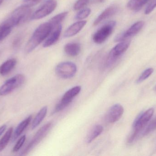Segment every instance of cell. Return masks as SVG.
Here are the masks:
<instances>
[{
	"mask_svg": "<svg viewBox=\"0 0 156 156\" xmlns=\"http://www.w3.org/2000/svg\"><path fill=\"white\" fill-rule=\"evenodd\" d=\"M12 27L4 22L0 25V41L4 39L11 33Z\"/></svg>",
	"mask_w": 156,
	"mask_h": 156,
	"instance_id": "cb8c5ba5",
	"label": "cell"
},
{
	"mask_svg": "<svg viewBox=\"0 0 156 156\" xmlns=\"http://www.w3.org/2000/svg\"><path fill=\"white\" fill-rule=\"evenodd\" d=\"M156 129V119L154 120V121L151 122L147 127L144 129L143 133L142 134L143 136H146L154 130Z\"/></svg>",
	"mask_w": 156,
	"mask_h": 156,
	"instance_id": "4316f807",
	"label": "cell"
},
{
	"mask_svg": "<svg viewBox=\"0 0 156 156\" xmlns=\"http://www.w3.org/2000/svg\"><path fill=\"white\" fill-rule=\"evenodd\" d=\"M118 11V7L115 5H111L108 8H106L97 18L94 22L93 25H98L100 23L104 20L108 19L109 17L115 15Z\"/></svg>",
	"mask_w": 156,
	"mask_h": 156,
	"instance_id": "4fadbf2b",
	"label": "cell"
},
{
	"mask_svg": "<svg viewBox=\"0 0 156 156\" xmlns=\"http://www.w3.org/2000/svg\"><path fill=\"white\" fill-rule=\"evenodd\" d=\"M154 110L150 108L143 113L141 114L135 120L133 125V131L128 139V143H131L137 138L144 127L148 123L153 117Z\"/></svg>",
	"mask_w": 156,
	"mask_h": 156,
	"instance_id": "3957f363",
	"label": "cell"
},
{
	"mask_svg": "<svg viewBox=\"0 0 156 156\" xmlns=\"http://www.w3.org/2000/svg\"><path fill=\"white\" fill-rule=\"evenodd\" d=\"M150 0H130L127 3V7L132 11H138Z\"/></svg>",
	"mask_w": 156,
	"mask_h": 156,
	"instance_id": "44dd1931",
	"label": "cell"
},
{
	"mask_svg": "<svg viewBox=\"0 0 156 156\" xmlns=\"http://www.w3.org/2000/svg\"><path fill=\"white\" fill-rule=\"evenodd\" d=\"M25 81V76L21 74L15 75L7 80L0 87V96H5L11 93L22 86L24 83Z\"/></svg>",
	"mask_w": 156,
	"mask_h": 156,
	"instance_id": "277c9868",
	"label": "cell"
},
{
	"mask_svg": "<svg viewBox=\"0 0 156 156\" xmlns=\"http://www.w3.org/2000/svg\"><path fill=\"white\" fill-rule=\"evenodd\" d=\"M25 135L23 136L22 137H20L19 138V140H18L16 143L14 147L12 149V152L13 153H16V152H18L21 147L23 146V145L25 141L26 140Z\"/></svg>",
	"mask_w": 156,
	"mask_h": 156,
	"instance_id": "83f0119b",
	"label": "cell"
},
{
	"mask_svg": "<svg viewBox=\"0 0 156 156\" xmlns=\"http://www.w3.org/2000/svg\"><path fill=\"white\" fill-rule=\"evenodd\" d=\"M144 25V22L140 21L135 23L130 27L125 32H123L115 37L114 40L115 42H118L126 40L129 38L132 37L136 35L142 29Z\"/></svg>",
	"mask_w": 156,
	"mask_h": 156,
	"instance_id": "8fae6325",
	"label": "cell"
},
{
	"mask_svg": "<svg viewBox=\"0 0 156 156\" xmlns=\"http://www.w3.org/2000/svg\"><path fill=\"white\" fill-rule=\"evenodd\" d=\"M13 132V127H10L7 130L2 137L0 140V153L5 149L8 144L12 135Z\"/></svg>",
	"mask_w": 156,
	"mask_h": 156,
	"instance_id": "7402d4cb",
	"label": "cell"
},
{
	"mask_svg": "<svg viewBox=\"0 0 156 156\" xmlns=\"http://www.w3.org/2000/svg\"><path fill=\"white\" fill-rule=\"evenodd\" d=\"M52 123L48 122L42 126L38 131L37 132L33 139L30 141L29 143L27 145L25 149L23 151L21 155H25L32 151L36 146L46 136L48 132L52 128Z\"/></svg>",
	"mask_w": 156,
	"mask_h": 156,
	"instance_id": "5b68a950",
	"label": "cell"
},
{
	"mask_svg": "<svg viewBox=\"0 0 156 156\" xmlns=\"http://www.w3.org/2000/svg\"><path fill=\"white\" fill-rule=\"evenodd\" d=\"M53 30V27L49 22L41 24L35 30L25 49L26 53L33 51L37 46L49 36Z\"/></svg>",
	"mask_w": 156,
	"mask_h": 156,
	"instance_id": "6da1fadb",
	"label": "cell"
},
{
	"mask_svg": "<svg viewBox=\"0 0 156 156\" xmlns=\"http://www.w3.org/2000/svg\"><path fill=\"white\" fill-rule=\"evenodd\" d=\"M81 87L77 86L71 88L63 95L60 101L56 105L54 113L59 112L66 108L73 100V99L79 94L81 91Z\"/></svg>",
	"mask_w": 156,
	"mask_h": 156,
	"instance_id": "ba28073f",
	"label": "cell"
},
{
	"mask_svg": "<svg viewBox=\"0 0 156 156\" xmlns=\"http://www.w3.org/2000/svg\"><path fill=\"white\" fill-rule=\"evenodd\" d=\"M76 64L69 61L61 62L56 67L55 72L58 76L63 79H69L73 78L76 73Z\"/></svg>",
	"mask_w": 156,
	"mask_h": 156,
	"instance_id": "9c48e42d",
	"label": "cell"
},
{
	"mask_svg": "<svg viewBox=\"0 0 156 156\" xmlns=\"http://www.w3.org/2000/svg\"><path fill=\"white\" fill-rule=\"evenodd\" d=\"M103 131V127L101 125H96L94 126L87 135L86 141L88 143H92L99 136Z\"/></svg>",
	"mask_w": 156,
	"mask_h": 156,
	"instance_id": "d6986e66",
	"label": "cell"
},
{
	"mask_svg": "<svg viewBox=\"0 0 156 156\" xmlns=\"http://www.w3.org/2000/svg\"><path fill=\"white\" fill-rule=\"evenodd\" d=\"M91 12V11L90 8H86L81 9L76 15L75 18L77 20H82V19H85L90 16Z\"/></svg>",
	"mask_w": 156,
	"mask_h": 156,
	"instance_id": "d4e9b609",
	"label": "cell"
},
{
	"mask_svg": "<svg viewBox=\"0 0 156 156\" xmlns=\"http://www.w3.org/2000/svg\"><path fill=\"white\" fill-rule=\"evenodd\" d=\"M6 125H3L0 127V137L2 135V134L6 130Z\"/></svg>",
	"mask_w": 156,
	"mask_h": 156,
	"instance_id": "d6a6232c",
	"label": "cell"
},
{
	"mask_svg": "<svg viewBox=\"0 0 156 156\" xmlns=\"http://www.w3.org/2000/svg\"><path fill=\"white\" fill-rule=\"evenodd\" d=\"M130 44V40H125L120 42L116 45L111 50L107 56L106 60L107 66H111L128 49Z\"/></svg>",
	"mask_w": 156,
	"mask_h": 156,
	"instance_id": "52a82bcc",
	"label": "cell"
},
{
	"mask_svg": "<svg viewBox=\"0 0 156 156\" xmlns=\"http://www.w3.org/2000/svg\"><path fill=\"white\" fill-rule=\"evenodd\" d=\"M67 15L68 12H63V13H60L52 17L48 22L51 24V25L53 27V29H54L55 27L60 24L61 22L66 17Z\"/></svg>",
	"mask_w": 156,
	"mask_h": 156,
	"instance_id": "603a6c76",
	"label": "cell"
},
{
	"mask_svg": "<svg viewBox=\"0 0 156 156\" xmlns=\"http://www.w3.org/2000/svg\"><path fill=\"white\" fill-rule=\"evenodd\" d=\"M64 50L67 55L71 57L78 56L81 51L80 45L78 43H68L65 45Z\"/></svg>",
	"mask_w": 156,
	"mask_h": 156,
	"instance_id": "e0dca14e",
	"label": "cell"
},
{
	"mask_svg": "<svg viewBox=\"0 0 156 156\" xmlns=\"http://www.w3.org/2000/svg\"><path fill=\"white\" fill-rule=\"evenodd\" d=\"M57 6L56 0H47L33 14L31 15V20L42 19L51 14Z\"/></svg>",
	"mask_w": 156,
	"mask_h": 156,
	"instance_id": "30bf717a",
	"label": "cell"
},
{
	"mask_svg": "<svg viewBox=\"0 0 156 156\" xmlns=\"http://www.w3.org/2000/svg\"><path fill=\"white\" fill-rule=\"evenodd\" d=\"M124 113V108L119 103L114 104L108 110L105 119L110 123L116 122L121 119Z\"/></svg>",
	"mask_w": 156,
	"mask_h": 156,
	"instance_id": "7c38bea8",
	"label": "cell"
},
{
	"mask_svg": "<svg viewBox=\"0 0 156 156\" xmlns=\"http://www.w3.org/2000/svg\"><path fill=\"white\" fill-rule=\"evenodd\" d=\"M155 90H156V87H155Z\"/></svg>",
	"mask_w": 156,
	"mask_h": 156,
	"instance_id": "e575fe53",
	"label": "cell"
},
{
	"mask_svg": "<svg viewBox=\"0 0 156 156\" xmlns=\"http://www.w3.org/2000/svg\"><path fill=\"white\" fill-rule=\"evenodd\" d=\"M17 61L16 59L12 58L5 61L0 66V75L5 76L10 73L15 67Z\"/></svg>",
	"mask_w": 156,
	"mask_h": 156,
	"instance_id": "ac0fdd59",
	"label": "cell"
},
{
	"mask_svg": "<svg viewBox=\"0 0 156 156\" xmlns=\"http://www.w3.org/2000/svg\"><path fill=\"white\" fill-rule=\"evenodd\" d=\"M153 72H154V69L152 68H148L146 70L141 74L140 77L137 79L136 82L137 83H140L143 82L144 81L146 80L147 78H149L152 75Z\"/></svg>",
	"mask_w": 156,
	"mask_h": 156,
	"instance_id": "484cf974",
	"label": "cell"
},
{
	"mask_svg": "<svg viewBox=\"0 0 156 156\" xmlns=\"http://www.w3.org/2000/svg\"><path fill=\"white\" fill-rule=\"evenodd\" d=\"M62 30V26L61 24L54 28L51 34H49L48 38L44 42L43 47L44 48L48 47L55 44L59 39Z\"/></svg>",
	"mask_w": 156,
	"mask_h": 156,
	"instance_id": "5bb4252c",
	"label": "cell"
},
{
	"mask_svg": "<svg viewBox=\"0 0 156 156\" xmlns=\"http://www.w3.org/2000/svg\"><path fill=\"white\" fill-rule=\"evenodd\" d=\"M90 0H78L74 4V9L75 11L81 10L89 3Z\"/></svg>",
	"mask_w": 156,
	"mask_h": 156,
	"instance_id": "f1b7e54d",
	"label": "cell"
},
{
	"mask_svg": "<svg viewBox=\"0 0 156 156\" xmlns=\"http://www.w3.org/2000/svg\"><path fill=\"white\" fill-rule=\"evenodd\" d=\"M32 119V115H30L18 124L14 132L12 137V141H15L19 136H21V135L23 133V132L26 129L27 127L28 126L29 124L31 122Z\"/></svg>",
	"mask_w": 156,
	"mask_h": 156,
	"instance_id": "2e32d148",
	"label": "cell"
},
{
	"mask_svg": "<svg viewBox=\"0 0 156 156\" xmlns=\"http://www.w3.org/2000/svg\"><path fill=\"white\" fill-rule=\"evenodd\" d=\"M4 0H0V5H1V4H2V3L3 2Z\"/></svg>",
	"mask_w": 156,
	"mask_h": 156,
	"instance_id": "836d02e7",
	"label": "cell"
},
{
	"mask_svg": "<svg viewBox=\"0 0 156 156\" xmlns=\"http://www.w3.org/2000/svg\"><path fill=\"white\" fill-rule=\"evenodd\" d=\"M48 107L44 106L38 112L36 116L35 117L33 121L32 125V129H35L37 126L40 125L41 122L44 120L47 113Z\"/></svg>",
	"mask_w": 156,
	"mask_h": 156,
	"instance_id": "ffe728a7",
	"label": "cell"
},
{
	"mask_svg": "<svg viewBox=\"0 0 156 156\" xmlns=\"http://www.w3.org/2000/svg\"><path fill=\"white\" fill-rule=\"evenodd\" d=\"M156 7V0H150L149 4L145 10V14H149L152 13Z\"/></svg>",
	"mask_w": 156,
	"mask_h": 156,
	"instance_id": "f546056e",
	"label": "cell"
},
{
	"mask_svg": "<svg viewBox=\"0 0 156 156\" xmlns=\"http://www.w3.org/2000/svg\"><path fill=\"white\" fill-rule=\"evenodd\" d=\"M116 25V22L111 21L100 27L93 36L94 42L97 44H102L112 34Z\"/></svg>",
	"mask_w": 156,
	"mask_h": 156,
	"instance_id": "8992f818",
	"label": "cell"
},
{
	"mask_svg": "<svg viewBox=\"0 0 156 156\" xmlns=\"http://www.w3.org/2000/svg\"><path fill=\"white\" fill-rule=\"evenodd\" d=\"M31 7L22 5L16 8L4 22L12 27L19 25L31 17Z\"/></svg>",
	"mask_w": 156,
	"mask_h": 156,
	"instance_id": "7a4b0ae2",
	"label": "cell"
},
{
	"mask_svg": "<svg viewBox=\"0 0 156 156\" xmlns=\"http://www.w3.org/2000/svg\"><path fill=\"white\" fill-rule=\"evenodd\" d=\"M86 21H80L74 23L65 31L64 34V37L69 38L74 36L83 29L86 24Z\"/></svg>",
	"mask_w": 156,
	"mask_h": 156,
	"instance_id": "9a60e30c",
	"label": "cell"
},
{
	"mask_svg": "<svg viewBox=\"0 0 156 156\" xmlns=\"http://www.w3.org/2000/svg\"><path fill=\"white\" fill-rule=\"evenodd\" d=\"M21 38L19 36L16 37L14 39L12 43L13 47L14 49H17L19 47L21 44Z\"/></svg>",
	"mask_w": 156,
	"mask_h": 156,
	"instance_id": "1f68e13d",
	"label": "cell"
},
{
	"mask_svg": "<svg viewBox=\"0 0 156 156\" xmlns=\"http://www.w3.org/2000/svg\"><path fill=\"white\" fill-rule=\"evenodd\" d=\"M42 0H23V4L32 7L40 2Z\"/></svg>",
	"mask_w": 156,
	"mask_h": 156,
	"instance_id": "4dcf8cb0",
	"label": "cell"
}]
</instances>
